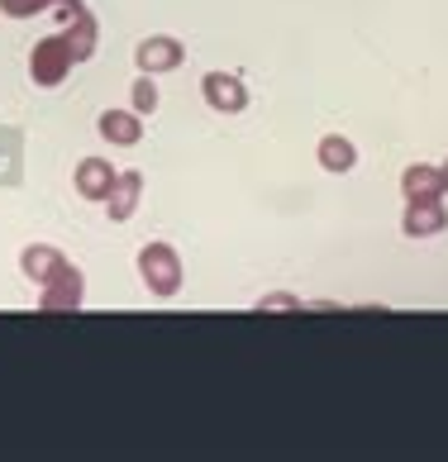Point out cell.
<instances>
[{"label": "cell", "mask_w": 448, "mask_h": 462, "mask_svg": "<svg viewBox=\"0 0 448 462\" xmlns=\"http://www.w3.org/2000/svg\"><path fill=\"white\" fill-rule=\"evenodd\" d=\"M139 277L153 296H177L182 291V258L172 244H148L139 253Z\"/></svg>", "instance_id": "obj_1"}, {"label": "cell", "mask_w": 448, "mask_h": 462, "mask_svg": "<svg viewBox=\"0 0 448 462\" xmlns=\"http://www.w3.org/2000/svg\"><path fill=\"white\" fill-rule=\"evenodd\" d=\"M72 43H67V33H48V39L33 43V53H29V77L39 81V87H58V81L72 72Z\"/></svg>", "instance_id": "obj_2"}, {"label": "cell", "mask_w": 448, "mask_h": 462, "mask_svg": "<svg viewBox=\"0 0 448 462\" xmlns=\"http://www.w3.org/2000/svg\"><path fill=\"white\" fill-rule=\"evenodd\" d=\"M201 96H205V106L219 110V115H238V110L248 106V87L234 72H205Z\"/></svg>", "instance_id": "obj_3"}, {"label": "cell", "mask_w": 448, "mask_h": 462, "mask_svg": "<svg viewBox=\"0 0 448 462\" xmlns=\"http://www.w3.org/2000/svg\"><path fill=\"white\" fill-rule=\"evenodd\" d=\"M81 272L67 263L53 282H43V300H39V310L43 315H67V310H81Z\"/></svg>", "instance_id": "obj_4"}, {"label": "cell", "mask_w": 448, "mask_h": 462, "mask_svg": "<svg viewBox=\"0 0 448 462\" xmlns=\"http://www.w3.org/2000/svg\"><path fill=\"white\" fill-rule=\"evenodd\" d=\"M182 58H186V48L177 39H167V33H153V39H144L134 48V62H139V72H148V77H163L172 67H182Z\"/></svg>", "instance_id": "obj_5"}, {"label": "cell", "mask_w": 448, "mask_h": 462, "mask_svg": "<svg viewBox=\"0 0 448 462\" xmlns=\"http://www.w3.org/2000/svg\"><path fill=\"white\" fill-rule=\"evenodd\" d=\"M401 229L410 238H429V234H443L448 229V210L443 200H406V219Z\"/></svg>", "instance_id": "obj_6"}, {"label": "cell", "mask_w": 448, "mask_h": 462, "mask_svg": "<svg viewBox=\"0 0 448 462\" xmlns=\"http://www.w3.org/2000/svg\"><path fill=\"white\" fill-rule=\"evenodd\" d=\"M96 129H100V139H110L119 148H134L144 139V115L139 110H106L96 119Z\"/></svg>", "instance_id": "obj_7"}, {"label": "cell", "mask_w": 448, "mask_h": 462, "mask_svg": "<svg viewBox=\"0 0 448 462\" xmlns=\"http://www.w3.org/2000/svg\"><path fill=\"white\" fill-rule=\"evenodd\" d=\"M139 196H144V172H119L115 186H110V196H106V210L115 225H125V219L139 210Z\"/></svg>", "instance_id": "obj_8"}, {"label": "cell", "mask_w": 448, "mask_h": 462, "mask_svg": "<svg viewBox=\"0 0 448 462\" xmlns=\"http://www.w3.org/2000/svg\"><path fill=\"white\" fill-rule=\"evenodd\" d=\"M115 177H119V172H115L106 158H81V162H77V196L106 200L110 186H115Z\"/></svg>", "instance_id": "obj_9"}, {"label": "cell", "mask_w": 448, "mask_h": 462, "mask_svg": "<svg viewBox=\"0 0 448 462\" xmlns=\"http://www.w3.org/2000/svg\"><path fill=\"white\" fill-rule=\"evenodd\" d=\"M401 191H406V200H443L448 186H443L439 167L415 162V167H406V172H401Z\"/></svg>", "instance_id": "obj_10"}, {"label": "cell", "mask_w": 448, "mask_h": 462, "mask_svg": "<svg viewBox=\"0 0 448 462\" xmlns=\"http://www.w3.org/2000/svg\"><path fill=\"white\" fill-rule=\"evenodd\" d=\"M20 267H24V277H29V282H39V286H43V282H53L58 272L67 267V258H62L58 248H48V244H33V248L20 253Z\"/></svg>", "instance_id": "obj_11"}, {"label": "cell", "mask_w": 448, "mask_h": 462, "mask_svg": "<svg viewBox=\"0 0 448 462\" xmlns=\"http://www.w3.org/2000/svg\"><path fill=\"white\" fill-rule=\"evenodd\" d=\"M353 162H358L353 139H343V134H324V139H320V167H324V172H353Z\"/></svg>", "instance_id": "obj_12"}, {"label": "cell", "mask_w": 448, "mask_h": 462, "mask_svg": "<svg viewBox=\"0 0 448 462\" xmlns=\"http://www.w3.org/2000/svg\"><path fill=\"white\" fill-rule=\"evenodd\" d=\"M129 100H134V110H139V115H153V110H158V81H153V77L144 72L139 81H134Z\"/></svg>", "instance_id": "obj_13"}, {"label": "cell", "mask_w": 448, "mask_h": 462, "mask_svg": "<svg viewBox=\"0 0 448 462\" xmlns=\"http://www.w3.org/2000/svg\"><path fill=\"white\" fill-rule=\"evenodd\" d=\"M53 0H0V10L10 14V20H29V14H43Z\"/></svg>", "instance_id": "obj_14"}, {"label": "cell", "mask_w": 448, "mask_h": 462, "mask_svg": "<svg viewBox=\"0 0 448 462\" xmlns=\"http://www.w3.org/2000/svg\"><path fill=\"white\" fill-rule=\"evenodd\" d=\"M257 310H291V300H286V296H267L263 305H257Z\"/></svg>", "instance_id": "obj_15"}, {"label": "cell", "mask_w": 448, "mask_h": 462, "mask_svg": "<svg viewBox=\"0 0 448 462\" xmlns=\"http://www.w3.org/2000/svg\"><path fill=\"white\" fill-rule=\"evenodd\" d=\"M439 172H443V186H448V158H443V167H439Z\"/></svg>", "instance_id": "obj_16"}]
</instances>
